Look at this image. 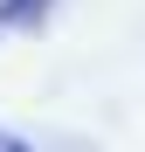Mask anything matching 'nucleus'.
Returning <instances> with one entry per match:
<instances>
[{"mask_svg": "<svg viewBox=\"0 0 145 152\" xmlns=\"http://www.w3.org/2000/svg\"><path fill=\"white\" fill-rule=\"evenodd\" d=\"M48 7V0H0V21H14V28H28V21Z\"/></svg>", "mask_w": 145, "mask_h": 152, "instance_id": "f257e3e1", "label": "nucleus"}, {"mask_svg": "<svg viewBox=\"0 0 145 152\" xmlns=\"http://www.w3.org/2000/svg\"><path fill=\"white\" fill-rule=\"evenodd\" d=\"M0 152H35L28 138H14V132H0Z\"/></svg>", "mask_w": 145, "mask_h": 152, "instance_id": "f03ea898", "label": "nucleus"}]
</instances>
